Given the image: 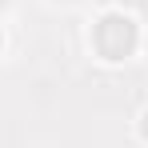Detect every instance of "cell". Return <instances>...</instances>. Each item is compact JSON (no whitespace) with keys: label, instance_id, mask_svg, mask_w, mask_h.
<instances>
[{"label":"cell","instance_id":"cell-5","mask_svg":"<svg viewBox=\"0 0 148 148\" xmlns=\"http://www.w3.org/2000/svg\"><path fill=\"white\" fill-rule=\"evenodd\" d=\"M0 52H4V32H0Z\"/></svg>","mask_w":148,"mask_h":148},{"label":"cell","instance_id":"cell-1","mask_svg":"<svg viewBox=\"0 0 148 148\" xmlns=\"http://www.w3.org/2000/svg\"><path fill=\"white\" fill-rule=\"evenodd\" d=\"M88 44L104 64H120V60H132L140 52V24L136 16H128L120 8H108L100 12L92 28H88Z\"/></svg>","mask_w":148,"mask_h":148},{"label":"cell","instance_id":"cell-3","mask_svg":"<svg viewBox=\"0 0 148 148\" xmlns=\"http://www.w3.org/2000/svg\"><path fill=\"white\" fill-rule=\"evenodd\" d=\"M8 4H12V0H0V16H4V12H8Z\"/></svg>","mask_w":148,"mask_h":148},{"label":"cell","instance_id":"cell-4","mask_svg":"<svg viewBox=\"0 0 148 148\" xmlns=\"http://www.w3.org/2000/svg\"><path fill=\"white\" fill-rule=\"evenodd\" d=\"M56 4H80V0H56Z\"/></svg>","mask_w":148,"mask_h":148},{"label":"cell","instance_id":"cell-2","mask_svg":"<svg viewBox=\"0 0 148 148\" xmlns=\"http://www.w3.org/2000/svg\"><path fill=\"white\" fill-rule=\"evenodd\" d=\"M136 132H140V140L148 144V108L140 112V120H136Z\"/></svg>","mask_w":148,"mask_h":148}]
</instances>
